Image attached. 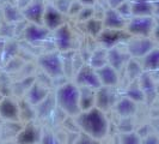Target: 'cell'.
<instances>
[{
	"mask_svg": "<svg viewBox=\"0 0 159 144\" xmlns=\"http://www.w3.org/2000/svg\"><path fill=\"white\" fill-rule=\"evenodd\" d=\"M115 111L121 118H130L138 111V103L127 96H123L115 104Z\"/></svg>",
	"mask_w": 159,
	"mask_h": 144,
	"instance_id": "d6986e66",
	"label": "cell"
},
{
	"mask_svg": "<svg viewBox=\"0 0 159 144\" xmlns=\"http://www.w3.org/2000/svg\"><path fill=\"white\" fill-rule=\"evenodd\" d=\"M19 101L10 96H4L0 101V119L7 122H17L20 120Z\"/></svg>",
	"mask_w": 159,
	"mask_h": 144,
	"instance_id": "8fae6325",
	"label": "cell"
},
{
	"mask_svg": "<svg viewBox=\"0 0 159 144\" xmlns=\"http://www.w3.org/2000/svg\"><path fill=\"white\" fill-rule=\"evenodd\" d=\"M126 43H127L126 49L129 55L135 59L143 58L150 50L154 48V41L151 37H143V36H132Z\"/></svg>",
	"mask_w": 159,
	"mask_h": 144,
	"instance_id": "5b68a950",
	"label": "cell"
},
{
	"mask_svg": "<svg viewBox=\"0 0 159 144\" xmlns=\"http://www.w3.org/2000/svg\"><path fill=\"white\" fill-rule=\"evenodd\" d=\"M120 144H141V136L135 131L121 132L117 137Z\"/></svg>",
	"mask_w": 159,
	"mask_h": 144,
	"instance_id": "f1b7e54d",
	"label": "cell"
},
{
	"mask_svg": "<svg viewBox=\"0 0 159 144\" xmlns=\"http://www.w3.org/2000/svg\"><path fill=\"white\" fill-rule=\"evenodd\" d=\"M39 144H40V143H39Z\"/></svg>",
	"mask_w": 159,
	"mask_h": 144,
	"instance_id": "ee69618b",
	"label": "cell"
},
{
	"mask_svg": "<svg viewBox=\"0 0 159 144\" xmlns=\"http://www.w3.org/2000/svg\"><path fill=\"white\" fill-rule=\"evenodd\" d=\"M44 0H30L25 7L22 8V15L24 21L29 23L43 24V15L46 10Z\"/></svg>",
	"mask_w": 159,
	"mask_h": 144,
	"instance_id": "30bf717a",
	"label": "cell"
},
{
	"mask_svg": "<svg viewBox=\"0 0 159 144\" xmlns=\"http://www.w3.org/2000/svg\"><path fill=\"white\" fill-rule=\"evenodd\" d=\"M54 40H55V46L59 52L66 53L70 52L73 47V35L72 30L68 24L64 23L60 28L54 30Z\"/></svg>",
	"mask_w": 159,
	"mask_h": 144,
	"instance_id": "5bb4252c",
	"label": "cell"
},
{
	"mask_svg": "<svg viewBox=\"0 0 159 144\" xmlns=\"http://www.w3.org/2000/svg\"><path fill=\"white\" fill-rule=\"evenodd\" d=\"M130 58L132 56L129 55L127 49L123 52L117 46L108 49V64L111 65L112 67L116 69L117 71L122 70L123 67H126V65H127V63L129 61Z\"/></svg>",
	"mask_w": 159,
	"mask_h": 144,
	"instance_id": "e0dca14e",
	"label": "cell"
},
{
	"mask_svg": "<svg viewBox=\"0 0 159 144\" xmlns=\"http://www.w3.org/2000/svg\"><path fill=\"white\" fill-rule=\"evenodd\" d=\"M95 6H83V8L80 10V12L78 13V18L80 22H88L89 19L95 17Z\"/></svg>",
	"mask_w": 159,
	"mask_h": 144,
	"instance_id": "f546056e",
	"label": "cell"
},
{
	"mask_svg": "<svg viewBox=\"0 0 159 144\" xmlns=\"http://www.w3.org/2000/svg\"><path fill=\"white\" fill-rule=\"evenodd\" d=\"M158 43H159V41H158Z\"/></svg>",
	"mask_w": 159,
	"mask_h": 144,
	"instance_id": "7bdbcfd3",
	"label": "cell"
},
{
	"mask_svg": "<svg viewBox=\"0 0 159 144\" xmlns=\"http://www.w3.org/2000/svg\"><path fill=\"white\" fill-rule=\"evenodd\" d=\"M85 30L88 32L90 36L95 37V39H98V36L101 35V32L103 31L104 25H103V21L102 19H98V18H91L89 19L88 22H85Z\"/></svg>",
	"mask_w": 159,
	"mask_h": 144,
	"instance_id": "4316f807",
	"label": "cell"
},
{
	"mask_svg": "<svg viewBox=\"0 0 159 144\" xmlns=\"http://www.w3.org/2000/svg\"><path fill=\"white\" fill-rule=\"evenodd\" d=\"M75 124L79 127L80 132L101 141L105 138L109 132V120L105 113L97 107L80 112L75 117Z\"/></svg>",
	"mask_w": 159,
	"mask_h": 144,
	"instance_id": "6da1fadb",
	"label": "cell"
},
{
	"mask_svg": "<svg viewBox=\"0 0 159 144\" xmlns=\"http://www.w3.org/2000/svg\"><path fill=\"white\" fill-rule=\"evenodd\" d=\"M126 71H127V74H128V77H129V79L132 80V82L139 79V77L145 72L143 69L141 63L136 61L135 58H130V59H129V61H128L127 65H126Z\"/></svg>",
	"mask_w": 159,
	"mask_h": 144,
	"instance_id": "484cf974",
	"label": "cell"
},
{
	"mask_svg": "<svg viewBox=\"0 0 159 144\" xmlns=\"http://www.w3.org/2000/svg\"><path fill=\"white\" fill-rule=\"evenodd\" d=\"M138 82H139L140 87H141V89H143L146 100L151 101V100H153V98H156V96H157L156 83H154L153 78L151 77L150 72H146V71L143 72V74L139 77Z\"/></svg>",
	"mask_w": 159,
	"mask_h": 144,
	"instance_id": "44dd1931",
	"label": "cell"
},
{
	"mask_svg": "<svg viewBox=\"0 0 159 144\" xmlns=\"http://www.w3.org/2000/svg\"><path fill=\"white\" fill-rule=\"evenodd\" d=\"M96 90L89 87H79L80 111H89L96 107Z\"/></svg>",
	"mask_w": 159,
	"mask_h": 144,
	"instance_id": "ffe728a7",
	"label": "cell"
},
{
	"mask_svg": "<svg viewBox=\"0 0 159 144\" xmlns=\"http://www.w3.org/2000/svg\"><path fill=\"white\" fill-rule=\"evenodd\" d=\"M1 25H2V24H1V19H0V28H1Z\"/></svg>",
	"mask_w": 159,
	"mask_h": 144,
	"instance_id": "60d3db41",
	"label": "cell"
},
{
	"mask_svg": "<svg viewBox=\"0 0 159 144\" xmlns=\"http://www.w3.org/2000/svg\"><path fill=\"white\" fill-rule=\"evenodd\" d=\"M143 71L152 72L159 70V47H154L146 55L141 58Z\"/></svg>",
	"mask_w": 159,
	"mask_h": 144,
	"instance_id": "603a6c76",
	"label": "cell"
},
{
	"mask_svg": "<svg viewBox=\"0 0 159 144\" xmlns=\"http://www.w3.org/2000/svg\"><path fill=\"white\" fill-rule=\"evenodd\" d=\"M81 8H83V5L80 4L79 1H72L71 5H70V8H68V11H67V13H68L70 16H74V15L78 16V13L80 12Z\"/></svg>",
	"mask_w": 159,
	"mask_h": 144,
	"instance_id": "836d02e7",
	"label": "cell"
},
{
	"mask_svg": "<svg viewBox=\"0 0 159 144\" xmlns=\"http://www.w3.org/2000/svg\"><path fill=\"white\" fill-rule=\"evenodd\" d=\"M2 97H4V95H2V93L0 91V101H1V98H2Z\"/></svg>",
	"mask_w": 159,
	"mask_h": 144,
	"instance_id": "ab89813d",
	"label": "cell"
},
{
	"mask_svg": "<svg viewBox=\"0 0 159 144\" xmlns=\"http://www.w3.org/2000/svg\"><path fill=\"white\" fill-rule=\"evenodd\" d=\"M2 13H4V17H5V19L7 21L8 23L16 24L24 19L23 15H22V10H19L18 6H15L12 4H7L4 7Z\"/></svg>",
	"mask_w": 159,
	"mask_h": 144,
	"instance_id": "d4e9b609",
	"label": "cell"
},
{
	"mask_svg": "<svg viewBox=\"0 0 159 144\" xmlns=\"http://www.w3.org/2000/svg\"><path fill=\"white\" fill-rule=\"evenodd\" d=\"M65 23L64 13L53 4H47L44 15H43V25L49 29L50 31H54L57 28H60Z\"/></svg>",
	"mask_w": 159,
	"mask_h": 144,
	"instance_id": "9a60e30c",
	"label": "cell"
},
{
	"mask_svg": "<svg viewBox=\"0 0 159 144\" xmlns=\"http://www.w3.org/2000/svg\"><path fill=\"white\" fill-rule=\"evenodd\" d=\"M120 12V15L122 17H125L127 21H129L133 17V12H132V4L129 0H126L123 4H121L119 7L116 8Z\"/></svg>",
	"mask_w": 159,
	"mask_h": 144,
	"instance_id": "1f68e13d",
	"label": "cell"
},
{
	"mask_svg": "<svg viewBox=\"0 0 159 144\" xmlns=\"http://www.w3.org/2000/svg\"><path fill=\"white\" fill-rule=\"evenodd\" d=\"M40 144H57V138L52 132L43 131V135H42V139H41Z\"/></svg>",
	"mask_w": 159,
	"mask_h": 144,
	"instance_id": "d6a6232c",
	"label": "cell"
},
{
	"mask_svg": "<svg viewBox=\"0 0 159 144\" xmlns=\"http://www.w3.org/2000/svg\"><path fill=\"white\" fill-rule=\"evenodd\" d=\"M156 21L153 16H133L127 23L126 30L132 36L150 37L153 32Z\"/></svg>",
	"mask_w": 159,
	"mask_h": 144,
	"instance_id": "277c9868",
	"label": "cell"
},
{
	"mask_svg": "<svg viewBox=\"0 0 159 144\" xmlns=\"http://www.w3.org/2000/svg\"><path fill=\"white\" fill-rule=\"evenodd\" d=\"M126 0H108V5H109V7L111 8H117L121 5V4H123Z\"/></svg>",
	"mask_w": 159,
	"mask_h": 144,
	"instance_id": "d590c367",
	"label": "cell"
},
{
	"mask_svg": "<svg viewBox=\"0 0 159 144\" xmlns=\"http://www.w3.org/2000/svg\"><path fill=\"white\" fill-rule=\"evenodd\" d=\"M132 35L126 29H105L98 36V41L102 43V47L110 49L116 47L122 42H127Z\"/></svg>",
	"mask_w": 159,
	"mask_h": 144,
	"instance_id": "ba28073f",
	"label": "cell"
},
{
	"mask_svg": "<svg viewBox=\"0 0 159 144\" xmlns=\"http://www.w3.org/2000/svg\"><path fill=\"white\" fill-rule=\"evenodd\" d=\"M133 16H153L154 7L152 0H132Z\"/></svg>",
	"mask_w": 159,
	"mask_h": 144,
	"instance_id": "7402d4cb",
	"label": "cell"
},
{
	"mask_svg": "<svg viewBox=\"0 0 159 144\" xmlns=\"http://www.w3.org/2000/svg\"><path fill=\"white\" fill-rule=\"evenodd\" d=\"M23 35L25 41H28L31 45H41L46 40H48L50 30L47 29L43 24L29 23L23 30Z\"/></svg>",
	"mask_w": 159,
	"mask_h": 144,
	"instance_id": "7c38bea8",
	"label": "cell"
},
{
	"mask_svg": "<svg viewBox=\"0 0 159 144\" xmlns=\"http://www.w3.org/2000/svg\"><path fill=\"white\" fill-rule=\"evenodd\" d=\"M74 83L78 87H89V88L98 89L102 87L96 69L90 64L83 65L74 74Z\"/></svg>",
	"mask_w": 159,
	"mask_h": 144,
	"instance_id": "9c48e42d",
	"label": "cell"
},
{
	"mask_svg": "<svg viewBox=\"0 0 159 144\" xmlns=\"http://www.w3.org/2000/svg\"><path fill=\"white\" fill-rule=\"evenodd\" d=\"M83 6H95L96 0H78Z\"/></svg>",
	"mask_w": 159,
	"mask_h": 144,
	"instance_id": "8d00e7d4",
	"label": "cell"
},
{
	"mask_svg": "<svg viewBox=\"0 0 159 144\" xmlns=\"http://www.w3.org/2000/svg\"><path fill=\"white\" fill-rule=\"evenodd\" d=\"M153 7H154V15H158L159 16V0L153 1Z\"/></svg>",
	"mask_w": 159,
	"mask_h": 144,
	"instance_id": "74e56055",
	"label": "cell"
},
{
	"mask_svg": "<svg viewBox=\"0 0 159 144\" xmlns=\"http://www.w3.org/2000/svg\"><path fill=\"white\" fill-rule=\"evenodd\" d=\"M103 25L105 29H126L128 21L120 15L116 8L109 7L103 16Z\"/></svg>",
	"mask_w": 159,
	"mask_h": 144,
	"instance_id": "2e32d148",
	"label": "cell"
},
{
	"mask_svg": "<svg viewBox=\"0 0 159 144\" xmlns=\"http://www.w3.org/2000/svg\"><path fill=\"white\" fill-rule=\"evenodd\" d=\"M119 101V96L115 87H99L96 90V107L104 113L115 108V104Z\"/></svg>",
	"mask_w": 159,
	"mask_h": 144,
	"instance_id": "52a82bcc",
	"label": "cell"
},
{
	"mask_svg": "<svg viewBox=\"0 0 159 144\" xmlns=\"http://www.w3.org/2000/svg\"><path fill=\"white\" fill-rule=\"evenodd\" d=\"M101 84L104 87H116L119 83V71L114 69L111 65L107 64L103 67H99L96 70Z\"/></svg>",
	"mask_w": 159,
	"mask_h": 144,
	"instance_id": "ac0fdd59",
	"label": "cell"
},
{
	"mask_svg": "<svg viewBox=\"0 0 159 144\" xmlns=\"http://www.w3.org/2000/svg\"><path fill=\"white\" fill-rule=\"evenodd\" d=\"M5 144H17L15 141H11V142H7V143H5Z\"/></svg>",
	"mask_w": 159,
	"mask_h": 144,
	"instance_id": "f35d334b",
	"label": "cell"
},
{
	"mask_svg": "<svg viewBox=\"0 0 159 144\" xmlns=\"http://www.w3.org/2000/svg\"><path fill=\"white\" fill-rule=\"evenodd\" d=\"M74 144H102V142H101V139H97V138L90 136V135L80 132Z\"/></svg>",
	"mask_w": 159,
	"mask_h": 144,
	"instance_id": "4dcf8cb0",
	"label": "cell"
},
{
	"mask_svg": "<svg viewBox=\"0 0 159 144\" xmlns=\"http://www.w3.org/2000/svg\"><path fill=\"white\" fill-rule=\"evenodd\" d=\"M56 107L68 115L77 117L80 111L79 104V87L75 83H65L55 91Z\"/></svg>",
	"mask_w": 159,
	"mask_h": 144,
	"instance_id": "7a4b0ae2",
	"label": "cell"
},
{
	"mask_svg": "<svg viewBox=\"0 0 159 144\" xmlns=\"http://www.w3.org/2000/svg\"><path fill=\"white\" fill-rule=\"evenodd\" d=\"M158 101H159V96H158Z\"/></svg>",
	"mask_w": 159,
	"mask_h": 144,
	"instance_id": "b9f144b4",
	"label": "cell"
},
{
	"mask_svg": "<svg viewBox=\"0 0 159 144\" xmlns=\"http://www.w3.org/2000/svg\"><path fill=\"white\" fill-rule=\"evenodd\" d=\"M141 144H159V136L156 133H150L141 138Z\"/></svg>",
	"mask_w": 159,
	"mask_h": 144,
	"instance_id": "e575fe53",
	"label": "cell"
},
{
	"mask_svg": "<svg viewBox=\"0 0 159 144\" xmlns=\"http://www.w3.org/2000/svg\"><path fill=\"white\" fill-rule=\"evenodd\" d=\"M43 135V130L40 125L35 124L34 121L25 122L23 127L18 131L15 137V142L17 144H39L41 143Z\"/></svg>",
	"mask_w": 159,
	"mask_h": 144,
	"instance_id": "8992f818",
	"label": "cell"
},
{
	"mask_svg": "<svg viewBox=\"0 0 159 144\" xmlns=\"http://www.w3.org/2000/svg\"><path fill=\"white\" fill-rule=\"evenodd\" d=\"M39 65L42 71L50 78H59L65 76L62 56L57 52H48L39 56Z\"/></svg>",
	"mask_w": 159,
	"mask_h": 144,
	"instance_id": "3957f363",
	"label": "cell"
},
{
	"mask_svg": "<svg viewBox=\"0 0 159 144\" xmlns=\"http://www.w3.org/2000/svg\"><path fill=\"white\" fill-rule=\"evenodd\" d=\"M49 95H50V90L47 85L42 82L35 80L32 82V84H30L29 89L25 91V100L36 107L41 102H43Z\"/></svg>",
	"mask_w": 159,
	"mask_h": 144,
	"instance_id": "4fadbf2b",
	"label": "cell"
},
{
	"mask_svg": "<svg viewBox=\"0 0 159 144\" xmlns=\"http://www.w3.org/2000/svg\"><path fill=\"white\" fill-rule=\"evenodd\" d=\"M89 64L91 65L93 69H99L103 67L104 65L108 64V49L104 47H101L96 49L95 52L90 56V61Z\"/></svg>",
	"mask_w": 159,
	"mask_h": 144,
	"instance_id": "cb8c5ba5",
	"label": "cell"
},
{
	"mask_svg": "<svg viewBox=\"0 0 159 144\" xmlns=\"http://www.w3.org/2000/svg\"><path fill=\"white\" fill-rule=\"evenodd\" d=\"M126 96L129 97V98H132L133 101H135L136 103L143 102V101L146 100V98H145V94H143V89H141V87H140V84H139L138 79L133 80V82L130 83V85H129L127 89Z\"/></svg>",
	"mask_w": 159,
	"mask_h": 144,
	"instance_id": "83f0119b",
	"label": "cell"
}]
</instances>
